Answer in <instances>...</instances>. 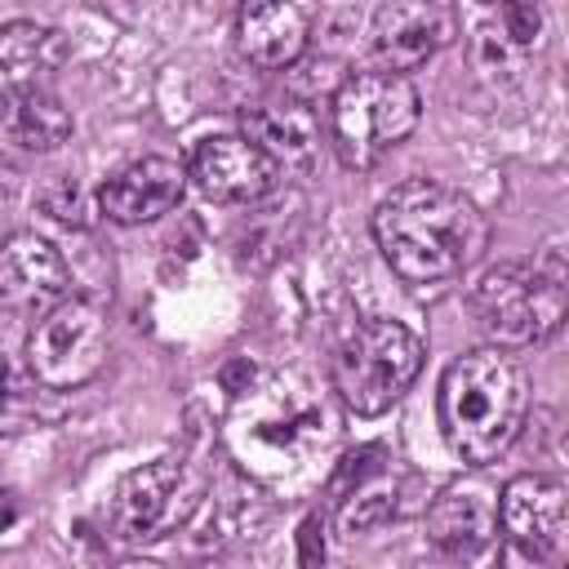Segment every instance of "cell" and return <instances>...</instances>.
I'll list each match as a JSON object with an SVG mask.
<instances>
[{"label": "cell", "instance_id": "9", "mask_svg": "<svg viewBox=\"0 0 569 569\" xmlns=\"http://www.w3.org/2000/svg\"><path fill=\"white\" fill-rule=\"evenodd\" d=\"M449 40H453V9L436 0L382 4L369 27V49L378 58V71H391V76L422 67Z\"/></svg>", "mask_w": 569, "mask_h": 569}, {"label": "cell", "instance_id": "2", "mask_svg": "<svg viewBox=\"0 0 569 569\" xmlns=\"http://www.w3.org/2000/svg\"><path fill=\"white\" fill-rule=\"evenodd\" d=\"M529 413V378L498 347L458 356L440 378V427L453 453L471 467L498 462Z\"/></svg>", "mask_w": 569, "mask_h": 569}, {"label": "cell", "instance_id": "19", "mask_svg": "<svg viewBox=\"0 0 569 569\" xmlns=\"http://www.w3.org/2000/svg\"><path fill=\"white\" fill-rule=\"evenodd\" d=\"M391 516H396V485L369 480V485H360V489H351V493L342 498V507H338V529H342L347 538H356V533H369V529L387 525Z\"/></svg>", "mask_w": 569, "mask_h": 569}, {"label": "cell", "instance_id": "3", "mask_svg": "<svg viewBox=\"0 0 569 569\" xmlns=\"http://www.w3.org/2000/svg\"><path fill=\"white\" fill-rule=\"evenodd\" d=\"M471 320L498 347H529L565 320V253L547 244L533 262H498L471 289Z\"/></svg>", "mask_w": 569, "mask_h": 569}, {"label": "cell", "instance_id": "5", "mask_svg": "<svg viewBox=\"0 0 569 569\" xmlns=\"http://www.w3.org/2000/svg\"><path fill=\"white\" fill-rule=\"evenodd\" d=\"M422 369V338L400 320H365L333 356V391L356 418L387 413Z\"/></svg>", "mask_w": 569, "mask_h": 569}, {"label": "cell", "instance_id": "6", "mask_svg": "<svg viewBox=\"0 0 569 569\" xmlns=\"http://www.w3.org/2000/svg\"><path fill=\"white\" fill-rule=\"evenodd\" d=\"M333 431V418L325 400L311 396V387L293 382H271L262 396L244 391L240 413L231 422V440L249 462H267L262 471H280L298 462L311 445H320Z\"/></svg>", "mask_w": 569, "mask_h": 569}, {"label": "cell", "instance_id": "4", "mask_svg": "<svg viewBox=\"0 0 569 569\" xmlns=\"http://www.w3.org/2000/svg\"><path fill=\"white\" fill-rule=\"evenodd\" d=\"M422 116V98L409 76L356 71L329 98V142L347 169H373L400 147Z\"/></svg>", "mask_w": 569, "mask_h": 569}, {"label": "cell", "instance_id": "18", "mask_svg": "<svg viewBox=\"0 0 569 569\" xmlns=\"http://www.w3.org/2000/svg\"><path fill=\"white\" fill-rule=\"evenodd\" d=\"M71 111L49 89L0 93V133L22 151H53L71 138Z\"/></svg>", "mask_w": 569, "mask_h": 569}, {"label": "cell", "instance_id": "25", "mask_svg": "<svg viewBox=\"0 0 569 569\" xmlns=\"http://www.w3.org/2000/svg\"><path fill=\"white\" fill-rule=\"evenodd\" d=\"M116 569H164L160 560H142V556H133V560H120Z\"/></svg>", "mask_w": 569, "mask_h": 569}, {"label": "cell", "instance_id": "12", "mask_svg": "<svg viewBox=\"0 0 569 569\" xmlns=\"http://www.w3.org/2000/svg\"><path fill=\"white\" fill-rule=\"evenodd\" d=\"M187 191V169L169 156H142L133 164H124L120 173H111L98 191V213L120 222V227H138V222H156L169 209H178Z\"/></svg>", "mask_w": 569, "mask_h": 569}, {"label": "cell", "instance_id": "15", "mask_svg": "<svg viewBox=\"0 0 569 569\" xmlns=\"http://www.w3.org/2000/svg\"><path fill=\"white\" fill-rule=\"evenodd\" d=\"M311 40V13L302 4H244L240 22H236V44L240 53L262 67V71H289L293 62H302Z\"/></svg>", "mask_w": 569, "mask_h": 569}, {"label": "cell", "instance_id": "11", "mask_svg": "<svg viewBox=\"0 0 569 569\" xmlns=\"http://www.w3.org/2000/svg\"><path fill=\"white\" fill-rule=\"evenodd\" d=\"M280 169L240 133L200 138L191 151V182L218 204H253L276 187Z\"/></svg>", "mask_w": 569, "mask_h": 569}, {"label": "cell", "instance_id": "7", "mask_svg": "<svg viewBox=\"0 0 569 569\" xmlns=\"http://www.w3.org/2000/svg\"><path fill=\"white\" fill-rule=\"evenodd\" d=\"M107 365V316L89 298H62L27 333V369L49 391H76Z\"/></svg>", "mask_w": 569, "mask_h": 569}, {"label": "cell", "instance_id": "16", "mask_svg": "<svg viewBox=\"0 0 569 569\" xmlns=\"http://www.w3.org/2000/svg\"><path fill=\"white\" fill-rule=\"evenodd\" d=\"M240 129H244L240 138H249L276 169H302V164H311V156L320 147V120L298 98L244 107Z\"/></svg>", "mask_w": 569, "mask_h": 569}, {"label": "cell", "instance_id": "8", "mask_svg": "<svg viewBox=\"0 0 569 569\" xmlns=\"http://www.w3.org/2000/svg\"><path fill=\"white\" fill-rule=\"evenodd\" d=\"M498 520L511 556L538 569H565L569 547V489L556 476H516L498 493Z\"/></svg>", "mask_w": 569, "mask_h": 569}, {"label": "cell", "instance_id": "24", "mask_svg": "<svg viewBox=\"0 0 569 569\" xmlns=\"http://www.w3.org/2000/svg\"><path fill=\"white\" fill-rule=\"evenodd\" d=\"M18 511H22L18 493H13V489H0V529H9V525L18 520Z\"/></svg>", "mask_w": 569, "mask_h": 569}, {"label": "cell", "instance_id": "1", "mask_svg": "<svg viewBox=\"0 0 569 569\" xmlns=\"http://www.w3.org/2000/svg\"><path fill=\"white\" fill-rule=\"evenodd\" d=\"M373 240L405 284H445L489 244L485 213L445 182H400L373 209Z\"/></svg>", "mask_w": 569, "mask_h": 569}, {"label": "cell", "instance_id": "10", "mask_svg": "<svg viewBox=\"0 0 569 569\" xmlns=\"http://www.w3.org/2000/svg\"><path fill=\"white\" fill-rule=\"evenodd\" d=\"M71 289V271L67 258L36 231H13L0 240V302L9 311H27V316H44L49 307H58Z\"/></svg>", "mask_w": 569, "mask_h": 569}, {"label": "cell", "instance_id": "20", "mask_svg": "<svg viewBox=\"0 0 569 569\" xmlns=\"http://www.w3.org/2000/svg\"><path fill=\"white\" fill-rule=\"evenodd\" d=\"M36 204H40L53 222H62V227H89V222H93V204H89V196H84L71 178L44 182L40 196H36Z\"/></svg>", "mask_w": 569, "mask_h": 569}, {"label": "cell", "instance_id": "22", "mask_svg": "<svg viewBox=\"0 0 569 569\" xmlns=\"http://www.w3.org/2000/svg\"><path fill=\"white\" fill-rule=\"evenodd\" d=\"M293 547H298V569H325V520L307 516L293 533Z\"/></svg>", "mask_w": 569, "mask_h": 569}, {"label": "cell", "instance_id": "17", "mask_svg": "<svg viewBox=\"0 0 569 569\" xmlns=\"http://www.w3.org/2000/svg\"><path fill=\"white\" fill-rule=\"evenodd\" d=\"M67 58V40L62 31L18 18L0 27V93H27L40 89V80L49 71H58Z\"/></svg>", "mask_w": 569, "mask_h": 569}, {"label": "cell", "instance_id": "13", "mask_svg": "<svg viewBox=\"0 0 569 569\" xmlns=\"http://www.w3.org/2000/svg\"><path fill=\"white\" fill-rule=\"evenodd\" d=\"M182 485V458H156L120 476L107 502L111 533L124 542H147L173 520V498Z\"/></svg>", "mask_w": 569, "mask_h": 569}, {"label": "cell", "instance_id": "23", "mask_svg": "<svg viewBox=\"0 0 569 569\" xmlns=\"http://www.w3.org/2000/svg\"><path fill=\"white\" fill-rule=\"evenodd\" d=\"M218 378H222V387H227V391L240 400L244 391H253L258 369H253V360H249V356H236V360H227V365H222V373H218Z\"/></svg>", "mask_w": 569, "mask_h": 569}, {"label": "cell", "instance_id": "21", "mask_svg": "<svg viewBox=\"0 0 569 569\" xmlns=\"http://www.w3.org/2000/svg\"><path fill=\"white\" fill-rule=\"evenodd\" d=\"M27 409H31V400H27L22 382H18V369L0 351V431H18L22 418H27Z\"/></svg>", "mask_w": 569, "mask_h": 569}, {"label": "cell", "instance_id": "14", "mask_svg": "<svg viewBox=\"0 0 569 569\" xmlns=\"http://www.w3.org/2000/svg\"><path fill=\"white\" fill-rule=\"evenodd\" d=\"M498 533V489L485 480H453L427 507V538L449 556H476Z\"/></svg>", "mask_w": 569, "mask_h": 569}]
</instances>
